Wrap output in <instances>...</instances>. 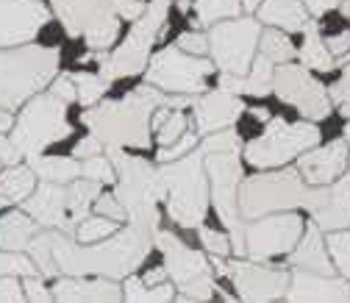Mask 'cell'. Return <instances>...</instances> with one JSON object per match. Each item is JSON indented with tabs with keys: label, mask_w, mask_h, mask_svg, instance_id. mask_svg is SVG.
Returning a JSON list of instances; mask_svg holds the SVG:
<instances>
[{
	"label": "cell",
	"mask_w": 350,
	"mask_h": 303,
	"mask_svg": "<svg viewBox=\"0 0 350 303\" xmlns=\"http://www.w3.org/2000/svg\"><path fill=\"white\" fill-rule=\"evenodd\" d=\"M314 214V226H320V231H339V228H350V176H342L328 184V200L312 211Z\"/></svg>",
	"instance_id": "d4e9b609"
},
{
	"label": "cell",
	"mask_w": 350,
	"mask_h": 303,
	"mask_svg": "<svg viewBox=\"0 0 350 303\" xmlns=\"http://www.w3.org/2000/svg\"><path fill=\"white\" fill-rule=\"evenodd\" d=\"M273 75H275V64L267 56H256L250 70L245 75H228L223 73L220 86L234 95H253V98H265L267 92H273Z\"/></svg>",
	"instance_id": "484cf974"
},
{
	"label": "cell",
	"mask_w": 350,
	"mask_h": 303,
	"mask_svg": "<svg viewBox=\"0 0 350 303\" xmlns=\"http://www.w3.org/2000/svg\"><path fill=\"white\" fill-rule=\"evenodd\" d=\"M206 176H208V195L217 209V218L228 228L234 256L245 253V223L239 214V184H242V159L239 150H220L203 153Z\"/></svg>",
	"instance_id": "ba28073f"
},
{
	"label": "cell",
	"mask_w": 350,
	"mask_h": 303,
	"mask_svg": "<svg viewBox=\"0 0 350 303\" xmlns=\"http://www.w3.org/2000/svg\"><path fill=\"white\" fill-rule=\"evenodd\" d=\"M258 36L261 25L247 14L214 23L208 28V53L214 56V67L228 75H245L256 59Z\"/></svg>",
	"instance_id": "7c38bea8"
},
{
	"label": "cell",
	"mask_w": 350,
	"mask_h": 303,
	"mask_svg": "<svg viewBox=\"0 0 350 303\" xmlns=\"http://www.w3.org/2000/svg\"><path fill=\"white\" fill-rule=\"evenodd\" d=\"M67 106L70 103H64L53 92H39L23 106L20 117L12 125V142L17 145V150L25 159L42 153L53 142H62L64 137H70Z\"/></svg>",
	"instance_id": "52a82bcc"
},
{
	"label": "cell",
	"mask_w": 350,
	"mask_h": 303,
	"mask_svg": "<svg viewBox=\"0 0 350 303\" xmlns=\"http://www.w3.org/2000/svg\"><path fill=\"white\" fill-rule=\"evenodd\" d=\"M328 98H331V103L350 120V62L345 64V70H342V75H339V81L331 86V92H328Z\"/></svg>",
	"instance_id": "7bdbcfd3"
},
{
	"label": "cell",
	"mask_w": 350,
	"mask_h": 303,
	"mask_svg": "<svg viewBox=\"0 0 350 303\" xmlns=\"http://www.w3.org/2000/svg\"><path fill=\"white\" fill-rule=\"evenodd\" d=\"M0 300H25V292L14 276L0 278Z\"/></svg>",
	"instance_id": "816d5d0a"
},
{
	"label": "cell",
	"mask_w": 350,
	"mask_h": 303,
	"mask_svg": "<svg viewBox=\"0 0 350 303\" xmlns=\"http://www.w3.org/2000/svg\"><path fill=\"white\" fill-rule=\"evenodd\" d=\"M303 34H306V39H303V48H300V59H303V64L309 67V70H320V73L334 70V67H336V59H334V53L328 51L325 39L320 36L317 23L312 20L309 25L303 28Z\"/></svg>",
	"instance_id": "1f68e13d"
},
{
	"label": "cell",
	"mask_w": 350,
	"mask_h": 303,
	"mask_svg": "<svg viewBox=\"0 0 350 303\" xmlns=\"http://www.w3.org/2000/svg\"><path fill=\"white\" fill-rule=\"evenodd\" d=\"M170 98L153 83H142L122 101H103L81 114V122L106 148H150V114Z\"/></svg>",
	"instance_id": "7a4b0ae2"
},
{
	"label": "cell",
	"mask_w": 350,
	"mask_h": 303,
	"mask_svg": "<svg viewBox=\"0 0 350 303\" xmlns=\"http://www.w3.org/2000/svg\"><path fill=\"white\" fill-rule=\"evenodd\" d=\"M14 125V120H12V111H6V109H0V131H9V128Z\"/></svg>",
	"instance_id": "6f0895ef"
},
{
	"label": "cell",
	"mask_w": 350,
	"mask_h": 303,
	"mask_svg": "<svg viewBox=\"0 0 350 303\" xmlns=\"http://www.w3.org/2000/svg\"><path fill=\"white\" fill-rule=\"evenodd\" d=\"M0 164H3V161H0Z\"/></svg>",
	"instance_id": "e7e4bbea"
},
{
	"label": "cell",
	"mask_w": 350,
	"mask_h": 303,
	"mask_svg": "<svg viewBox=\"0 0 350 303\" xmlns=\"http://www.w3.org/2000/svg\"><path fill=\"white\" fill-rule=\"evenodd\" d=\"M23 292H25V300H51V298H53V292H51L45 284H42L36 276H25Z\"/></svg>",
	"instance_id": "681fc988"
},
{
	"label": "cell",
	"mask_w": 350,
	"mask_h": 303,
	"mask_svg": "<svg viewBox=\"0 0 350 303\" xmlns=\"http://www.w3.org/2000/svg\"><path fill=\"white\" fill-rule=\"evenodd\" d=\"M114 231H120V223L106 218V214H90V218H83L75 228V239L78 242H100L106 237H111Z\"/></svg>",
	"instance_id": "d590c367"
},
{
	"label": "cell",
	"mask_w": 350,
	"mask_h": 303,
	"mask_svg": "<svg viewBox=\"0 0 350 303\" xmlns=\"http://www.w3.org/2000/svg\"><path fill=\"white\" fill-rule=\"evenodd\" d=\"M303 3H306V9H309V14H312V17H323L325 12L339 9L342 0H303Z\"/></svg>",
	"instance_id": "db71d44e"
},
{
	"label": "cell",
	"mask_w": 350,
	"mask_h": 303,
	"mask_svg": "<svg viewBox=\"0 0 350 303\" xmlns=\"http://www.w3.org/2000/svg\"><path fill=\"white\" fill-rule=\"evenodd\" d=\"M81 176L83 179H92L98 184H114L117 181V172H114V164L109 156H90L81 161Z\"/></svg>",
	"instance_id": "60d3db41"
},
{
	"label": "cell",
	"mask_w": 350,
	"mask_h": 303,
	"mask_svg": "<svg viewBox=\"0 0 350 303\" xmlns=\"http://www.w3.org/2000/svg\"><path fill=\"white\" fill-rule=\"evenodd\" d=\"M325 45H328V51L334 53V59H336V56H347V53H350V31L331 34V36L325 39Z\"/></svg>",
	"instance_id": "f5cc1de1"
},
{
	"label": "cell",
	"mask_w": 350,
	"mask_h": 303,
	"mask_svg": "<svg viewBox=\"0 0 350 303\" xmlns=\"http://www.w3.org/2000/svg\"><path fill=\"white\" fill-rule=\"evenodd\" d=\"M53 14L70 36H81L92 51H106L120 34V14L111 0H51Z\"/></svg>",
	"instance_id": "8fae6325"
},
{
	"label": "cell",
	"mask_w": 350,
	"mask_h": 303,
	"mask_svg": "<svg viewBox=\"0 0 350 303\" xmlns=\"http://www.w3.org/2000/svg\"><path fill=\"white\" fill-rule=\"evenodd\" d=\"M314 145H320V128L314 125V120L286 122L281 117H270L265 134L245 145V161L258 170H270L297 159Z\"/></svg>",
	"instance_id": "9c48e42d"
},
{
	"label": "cell",
	"mask_w": 350,
	"mask_h": 303,
	"mask_svg": "<svg viewBox=\"0 0 350 303\" xmlns=\"http://www.w3.org/2000/svg\"><path fill=\"white\" fill-rule=\"evenodd\" d=\"M28 164L33 167L36 179L42 181H53V184H70L75 179H81V164L78 159H67V156H28Z\"/></svg>",
	"instance_id": "4dcf8cb0"
},
{
	"label": "cell",
	"mask_w": 350,
	"mask_h": 303,
	"mask_svg": "<svg viewBox=\"0 0 350 303\" xmlns=\"http://www.w3.org/2000/svg\"><path fill=\"white\" fill-rule=\"evenodd\" d=\"M175 284H145L142 278H128L122 287V298L128 300H172Z\"/></svg>",
	"instance_id": "e575fe53"
},
{
	"label": "cell",
	"mask_w": 350,
	"mask_h": 303,
	"mask_svg": "<svg viewBox=\"0 0 350 303\" xmlns=\"http://www.w3.org/2000/svg\"><path fill=\"white\" fill-rule=\"evenodd\" d=\"M161 200H167L170 218L181 228H198L208 211V176L203 164V150L195 148L181 159L164 161L159 170Z\"/></svg>",
	"instance_id": "277c9868"
},
{
	"label": "cell",
	"mask_w": 350,
	"mask_h": 303,
	"mask_svg": "<svg viewBox=\"0 0 350 303\" xmlns=\"http://www.w3.org/2000/svg\"><path fill=\"white\" fill-rule=\"evenodd\" d=\"M214 73V62L203 56H192L178 45H170L150 56L148 62V83L159 86L161 92L172 95H198L203 92V81Z\"/></svg>",
	"instance_id": "4fadbf2b"
},
{
	"label": "cell",
	"mask_w": 350,
	"mask_h": 303,
	"mask_svg": "<svg viewBox=\"0 0 350 303\" xmlns=\"http://www.w3.org/2000/svg\"><path fill=\"white\" fill-rule=\"evenodd\" d=\"M70 78L78 90V103H83V106H95L109 86V81L103 75H92V73H72Z\"/></svg>",
	"instance_id": "8d00e7d4"
},
{
	"label": "cell",
	"mask_w": 350,
	"mask_h": 303,
	"mask_svg": "<svg viewBox=\"0 0 350 303\" xmlns=\"http://www.w3.org/2000/svg\"><path fill=\"white\" fill-rule=\"evenodd\" d=\"M303 218L295 211L261 214L250 226H245V253L253 262H265L270 256L292 253L297 239L303 237Z\"/></svg>",
	"instance_id": "9a60e30c"
},
{
	"label": "cell",
	"mask_w": 350,
	"mask_h": 303,
	"mask_svg": "<svg viewBox=\"0 0 350 303\" xmlns=\"http://www.w3.org/2000/svg\"><path fill=\"white\" fill-rule=\"evenodd\" d=\"M187 131H189V120H187V114L170 109V114L164 117V122L156 128V140H159L161 148H170L172 142H178Z\"/></svg>",
	"instance_id": "f35d334b"
},
{
	"label": "cell",
	"mask_w": 350,
	"mask_h": 303,
	"mask_svg": "<svg viewBox=\"0 0 350 303\" xmlns=\"http://www.w3.org/2000/svg\"><path fill=\"white\" fill-rule=\"evenodd\" d=\"M284 298L289 300H350V278L295 270L289 276V289Z\"/></svg>",
	"instance_id": "7402d4cb"
},
{
	"label": "cell",
	"mask_w": 350,
	"mask_h": 303,
	"mask_svg": "<svg viewBox=\"0 0 350 303\" xmlns=\"http://www.w3.org/2000/svg\"><path fill=\"white\" fill-rule=\"evenodd\" d=\"M289 262L295 270H309V273H323V276H334V265H331V253L328 245L320 234V226H309V231L303 228V237L297 239V245L292 248Z\"/></svg>",
	"instance_id": "cb8c5ba5"
},
{
	"label": "cell",
	"mask_w": 350,
	"mask_h": 303,
	"mask_svg": "<svg viewBox=\"0 0 350 303\" xmlns=\"http://www.w3.org/2000/svg\"><path fill=\"white\" fill-rule=\"evenodd\" d=\"M175 45H178L181 51H187V53H192V56H203V53H208V36L198 34V31H187V34L178 36Z\"/></svg>",
	"instance_id": "7dc6e473"
},
{
	"label": "cell",
	"mask_w": 350,
	"mask_h": 303,
	"mask_svg": "<svg viewBox=\"0 0 350 303\" xmlns=\"http://www.w3.org/2000/svg\"><path fill=\"white\" fill-rule=\"evenodd\" d=\"M36 189V172L31 164H9L0 170V206L20 203Z\"/></svg>",
	"instance_id": "f546056e"
},
{
	"label": "cell",
	"mask_w": 350,
	"mask_h": 303,
	"mask_svg": "<svg viewBox=\"0 0 350 303\" xmlns=\"http://www.w3.org/2000/svg\"><path fill=\"white\" fill-rule=\"evenodd\" d=\"M39 237L48 245L59 276H103L114 281L134 273L153 245V234L137 228L134 223H128L122 231H114L100 242H75L56 228Z\"/></svg>",
	"instance_id": "6da1fadb"
},
{
	"label": "cell",
	"mask_w": 350,
	"mask_h": 303,
	"mask_svg": "<svg viewBox=\"0 0 350 303\" xmlns=\"http://www.w3.org/2000/svg\"><path fill=\"white\" fill-rule=\"evenodd\" d=\"M195 148H198V131H187V134H184L178 142H172L170 148H161L156 159L164 164V161H172V159H181V156H187V153H189V150H195Z\"/></svg>",
	"instance_id": "f6af8a7d"
},
{
	"label": "cell",
	"mask_w": 350,
	"mask_h": 303,
	"mask_svg": "<svg viewBox=\"0 0 350 303\" xmlns=\"http://www.w3.org/2000/svg\"><path fill=\"white\" fill-rule=\"evenodd\" d=\"M100 195V184L92 179H75L67 184V231H75L83 218H90V211Z\"/></svg>",
	"instance_id": "83f0119b"
},
{
	"label": "cell",
	"mask_w": 350,
	"mask_h": 303,
	"mask_svg": "<svg viewBox=\"0 0 350 303\" xmlns=\"http://www.w3.org/2000/svg\"><path fill=\"white\" fill-rule=\"evenodd\" d=\"M203 153H220V150H239V137L234 128H220L214 134H206L203 145H198Z\"/></svg>",
	"instance_id": "b9f144b4"
},
{
	"label": "cell",
	"mask_w": 350,
	"mask_h": 303,
	"mask_svg": "<svg viewBox=\"0 0 350 303\" xmlns=\"http://www.w3.org/2000/svg\"><path fill=\"white\" fill-rule=\"evenodd\" d=\"M59 73V51L42 45L0 48V109L14 111L39 95Z\"/></svg>",
	"instance_id": "5b68a950"
},
{
	"label": "cell",
	"mask_w": 350,
	"mask_h": 303,
	"mask_svg": "<svg viewBox=\"0 0 350 303\" xmlns=\"http://www.w3.org/2000/svg\"><path fill=\"white\" fill-rule=\"evenodd\" d=\"M3 276H39L31 256H23V250H3L0 248V278Z\"/></svg>",
	"instance_id": "ab89813d"
},
{
	"label": "cell",
	"mask_w": 350,
	"mask_h": 303,
	"mask_svg": "<svg viewBox=\"0 0 350 303\" xmlns=\"http://www.w3.org/2000/svg\"><path fill=\"white\" fill-rule=\"evenodd\" d=\"M253 117L256 120H270V111L267 109H253Z\"/></svg>",
	"instance_id": "94428289"
},
{
	"label": "cell",
	"mask_w": 350,
	"mask_h": 303,
	"mask_svg": "<svg viewBox=\"0 0 350 303\" xmlns=\"http://www.w3.org/2000/svg\"><path fill=\"white\" fill-rule=\"evenodd\" d=\"M39 223L31 214L23 211H9L0 218V248L3 250H28L31 239L36 237Z\"/></svg>",
	"instance_id": "f1b7e54d"
},
{
	"label": "cell",
	"mask_w": 350,
	"mask_h": 303,
	"mask_svg": "<svg viewBox=\"0 0 350 303\" xmlns=\"http://www.w3.org/2000/svg\"><path fill=\"white\" fill-rule=\"evenodd\" d=\"M242 111H245V103L239 101V95L220 86V90L206 92L203 98L195 101V128L203 137L214 134L220 128H231Z\"/></svg>",
	"instance_id": "ffe728a7"
},
{
	"label": "cell",
	"mask_w": 350,
	"mask_h": 303,
	"mask_svg": "<svg viewBox=\"0 0 350 303\" xmlns=\"http://www.w3.org/2000/svg\"><path fill=\"white\" fill-rule=\"evenodd\" d=\"M328 200V189L306 184L297 170H261L258 176L239 184V214L242 220H256L261 214L309 209L317 211Z\"/></svg>",
	"instance_id": "3957f363"
},
{
	"label": "cell",
	"mask_w": 350,
	"mask_h": 303,
	"mask_svg": "<svg viewBox=\"0 0 350 303\" xmlns=\"http://www.w3.org/2000/svg\"><path fill=\"white\" fill-rule=\"evenodd\" d=\"M170 3L172 0H150L148 9L142 12L139 20H134L131 25V34L125 36L122 45L103 62L100 67V75L106 81H114V78H128V75H139L145 73L148 62H150V51H153V42L167 20V12H170Z\"/></svg>",
	"instance_id": "30bf717a"
},
{
	"label": "cell",
	"mask_w": 350,
	"mask_h": 303,
	"mask_svg": "<svg viewBox=\"0 0 350 303\" xmlns=\"http://www.w3.org/2000/svg\"><path fill=\"white\" fill-rule=\"evenodd\" d=\"M339 12H342V17L350 23V0H342V3H339Z\"/></svg>",
	"instance_id": "91938a15"
},
{
	"label": "cell",
	"mask_w": 350,
	"mask_h": 303,
	"mask_svg": "<svg viewBox=\"0 0 350 303\" xmlns=\"http://www.w3.org/2000/svg\"><path fill=\"white\" fill-rule=\"evenodd\" d=\"M258 20L281 31H303L312 23V14L303 0H265L258 6Z\"/></svg>",
	"instance_id": "4316f807"
},
{
	"label": "cell",
	"mask_w": 350,
	"mask_h": 303,
	"mask_svg": "<svg viewBox=\"0 0 350 303\" xmlns=\"http://www.w3.org/2000/svg\"><path fill=\"white\" fill-rule=\"evenodd\" d=\"M98 214H106V218H111V220H117V223H122V220H128V211H125V206L120 203V198L111 192V195H98V200H95V206H92Z\"/></svg>",
	"instance_id": "bcb514c9"
},
{
	"label": "cell",
	"mask_w": 350,
	"mask_h": 303,
	"mask_svg": "<svg viewBox=\"0 0 350 303\" xmlns=\"http://www.w3.org/2000/svg\"><path fill=\"white\" fill-rule=\"evenodd\" d=\"M325 245H328V253L334 256V267L342 273V278H350V231L347 228L331 231Z\"/></svg>",
	"instance_id": "74e56055"
},
{
	"label": "cell",
	"mask_w": 350,
	"mask_h": 303,
	"mask_svg": "<svg viewBox=\"0 0 350 303\" xmlns=\"http://www.w3.org/2000/svg\"><path fill=\"white\" fill-rule=\"evenodd\" d=\"M345 59H347V62H350V53H347V56H345Z\"/></svg>",
	"instance_id": "be15d7a7"
},
{
	"label": "cell",
	"mask_w": 350,
	"mask_h": 303,
	"mask_svg": "<svg viewBox=\"0 0 350 303\" xmlns=\"http://www.w3.org/2000/svg\"><path fill=\"white\" fill-rule=\"evenodd\" d=\"M258 45H261V56H267L273 64H286L297 56L292 39L286 36V31L281 28H270L258 36Z\"/></svg>",
	"instance_id": "d6a6232c"
},
{
	"label": "cell",
	"mask_w": 350,
	"mask_h": 303,
	"mask_svg": "<svg viewBox=\"0 0 350 303\" xmlns=\"http://www.w3.org/2000/svg\"><path fill=\"white\" fill-rule=\"evenodd\" d=\"M20 150H17V145L12 142V137L6 140V137H0V161L3 164H17L20 161Z\"/></svg>",
	"instance_id": "11a10c76"
},
{
	"label": "cell",
	"mask_w": 350,
	"mask_h": 303,
	"mask_svg": "<svg viewBox=\"0 0 350 303\" xmlns=\"http://www.w3.org/2000/svg\"><path fill=\"white\" fill-rule=\"evenodd\" d=\"M23 209L42 228L67 231V184L42 181V187L23 200Z\"/></svg>",
	"instance_id": "44dd1931"
},
{
	"label": "cell",
	"mask_w": 350,
	"mask_h": 303,
	"mask_svg": "<svg viewBox=\"0 0 350 303\" xmlns=\"http://www.w3.org/2000/svg\"><path fill=\"white\" fill-rule=\"evenodd\" d=\"M345 142H347V148H350V120H347V125H345Z\"/></svg>",
	"instance_id": "6125c7cd"
},
{
	"label": "cell",
	"mask_w": 350,
	"mask_h": 303,
	"mask_svg": "<svg viewBox=\"0 0 350 303\" xmlns=\"http://www.w3.org/2000/svg\"><path fill=\"white\" fill-rule=\"evenodd\" d=\"M51 92H53L56 98H62L64 103L78 101V90H75V83H72V78H70V75L53 78V81H51Z\"/></svg>",
	"instance_id": "c3c4849f"
},
{
	"label": "cell",
	"mask_w": 350,
	"mask_h": 303,
	"mask_svg": "<svg viewBox=\"0 0 350 303\" xmlns=\"http://www.w3.org/2000/svg\"><path fill=\"white\" fill-rule=\"evenodd\" d=\"M109 159L117 172V189L114 195L128 211V223L137 228L156 234L159 228V209L156 203L161 200V187H159V172L153 170L150 161L128 156L125 148H109Z\"/></svg>",
	"instance_id": "8992f818"
},
{
	"label": "cell",
	"mask_w": 350,
	"mask_h": 303,
	"mask_svg": "<svg viewBox=\"0 0 350 303\" xmlns=\"http://www.w3.org/2000/svg\"><path fill=\"white\" fill-rule=\"evenodd\" d=\"M156 248L164 256V270L172 278L175 289L189 284V281H198L203 276H211V267L206 262V256L198 253V250H192L189 245H184L175 234L159 231L156 234Z\"/></svg>",
	"instance_id": "ac0fdd59"
},
{
	"label": "cell",
	"mask_w": 350,
	"mask_h": 303,
	"mask_svg": "<svg viewBox=\"0 0 350 303\" xmlns=\"http://www.w3.org/2000/svg\"><path fill=\"white\" fill-rule=\"evenodd\" d=\"M239 3H242V12L250 14V12H258V6L265 3V0H239Z\"/></svg>",
	"instance_id": "680465c9"
},
{
	"label": "cell",
	"mask_w": 350,
	"mask_h": 303,
	"mask_svg": "<svg viewBox=\"0 0 350 303\" xmlns=\"http://www.w3.org/2000/svg\"><path fill=\"white\" fill-rule=\"evenodd\" d=\"M289 276L292 273L258 265L253 259L250 262L234 259L228 265V278H231V284L242 300H278V298H284L289 289Z\"/></svg>",
	"instance_id": "2e32d148"
},
{
	"label": "cell",
	"mask_w": 350,
	"mask_h": 303,
	"mask_svg": "<svg viewBox=\"0 0 350 303\" xmlns=\"http://www.w3.org/2000/svg\"><path fill=\"white\" fill-rule=\"evenodd\" d=\"M273 92L281 103L297 109L306 120H325L334 109L328 90L309 73L306 64H278L273 75Z\"/></svg>",
	"instance_id": "5bb4252c"
},
{
	"label": "cell",
	"mask_w": 350,
	"mask_h": 303,
	"mask_svg": "<svg viewBox=\"0 0 350 303\" xmlns=\"http://www.w3.org/2000/svg\"><path fill=\"white\" fill-rule=\"evenodd\" d=\"M347 150L350 148L345 140H334L331 145H323V148L314 145L297 156V172L306 184L328 187L347 170Z\"/></svg>",
	"instance_id": "d6986e66"
},
{
	"label": "cell",
	"mask_w": 350,
	"mask_h": 303,
	"mask_svg": "<svg viewBox=\"0 0 350 303\" xmlns=\"http://www.w3.org/2000/svg\"><path fill=\"white\" fill-rule=\"evenodd\" d=\"M53 300H122V287L114 278L67 276L53 284Z\"/></svg>",
	"instance_id": "603a6c76"
},
{
	"label": "cell",
	"mask_w": 350,
	"mask_h": 303,
	"mask_svg": "<svg viewBox=\"0 0 350 303\" xmlns=\"http://www.w3.org/2000/svg\"><path fill=\"white\" fill-rule=\"evenodd\" d=\"M242 14V3L239 0H195V17L200 25L211 28L220 20H231Z\"/></svg>",
	"instance_id": "836d02e7"
},
{
	"label": "cell",
	"mask_w": 350,
	"mask_h": 303,
	"mask_svg": "<svg viewBox=\"0 0 350 303\" xmlns=\"http://www.w3.org/2000/svg\"><path fill=\"white\" fill-rule=\"evenodd\" d=\"M161 276H167V270H164V267H159V270H150V273H148L142 281H145V284H161Z\"/></svg>",
	"instance_id": "9f6ffc18"
},
{
	"label": "cell",
	"mask_w": 350,
	"mask_h": 303,
	"mask_svg": "<svg viewBox=\"0 0 350 303\" xmlns=\"http://www.w3.org/2000/svg\"><path fill=\"white\" fill-rule=\"evenodd\" d=\"M100 148H103V142H100L95 134H90L86 140H81V142L72 148V156L83 161V159H90V156H98V153H100Z\"/></svg>",
	"instance_id": "f907efd6"
},
{
	"label": "cell",
	"mask_w": 350,
	"mask_h": 303,
	"mask_svg": "<svg viewBox=\"0 0 350 303\" xmlns=\"http://www.w3.org/2000/svg\"><path fill=\"white\" fill-rule=\"evenodd\" d=\"M48 20L42 0H0V48L28 45Z\"/></svg>",
	"instance_id": "e0dca14e"
},
{
	"label": "cell",
	"mask_w": 350,
	"mask_h": 303,
	"mask_svg": "<svg viewBox=\"0 0 350 303\" xmlns=\"http://www.w3.org/2000/svg\"><path fill=\"white\" fill-rule=\"evenodd\" d=\"M200 242H203V248H206L211 256H223V259H228V256L234 253L231 237H228V234H220V231H214V228H200Z\"/></svg>",
	"instance_id": "ee69618b"
}]
</instances>
